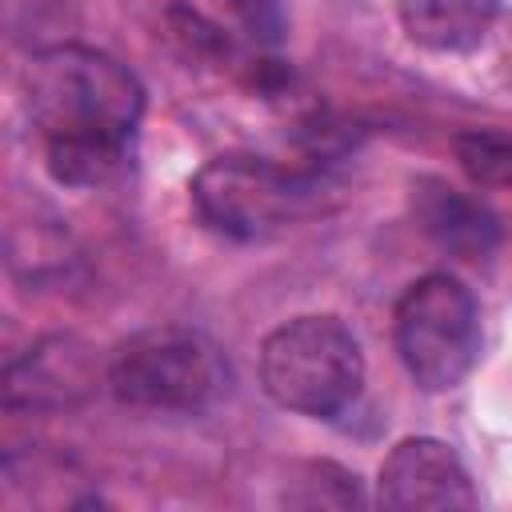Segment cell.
<instances>
[{
	"label": "cell",
	"mask_w": 512,
	"mask_h": 512,
	"mask_svg": "<svg viewBox=\"0 0 512 512\" xmlns=\"http://www.w3.org/2000/svg\"><path fill=\"white\" fill-rule=\"evenodd\" d=\"M500 0H396L400 28L428 52H472L484 44Z\"/></svg>",
	"instance_id": "obj_7"
},
{
	"label": "cell",
	"mask_w": 512,
	"mask_h": 512,
	"mask_svg": "<svg viewBox=\"0 0 512 512\" xmlns=\"http://www.w3.org/2000/svg\"><path fill=\"white\" fill-rule=\"evenodd\" d=\"M24 104L60 184L100 188L128 168L144 88L120 60L84 44L44 48L24 68Z\"/></svg>",
	"instance_id": "obj_1"
},
{
	"label": "cell",
	"mask_w": 512,
	"mask_h": 512,
	"mask_svg": "<svg viewBox=\"0 0 512 512\" xmlns=\"http://www.w3.org/2000/svg\"><path fill=\"white\" fill-rule=\"evenodd\" d=\"M476 488L464 460L432 436L400 440L376 476V504L392 512H448L476 508Z\"/></svg>",
	"instance_id": "obj_6"
},
{
	"label": "cell",
	"mask_w": 512,
	"mask_h": 512,
	"mask_svg": "<svg viewBox=\"0 0 512 512\" xmlns=\"http://www.w3.org/2000/svg\"><path fill=\"white\" fill-rule=\"evenodd\" d=\"M228 8L244 20V28L264 40V44H276L280 32H284V8L280 0H228Z\"/></svg>",
	"instance_id": "obj_9"
},
{
	"label": "cell",
	"mask_w": 512,
	"mask_h": 512,
	"mask_svg": "<svg viewBox=\"0 0 512 512\" xmlns=\"http://www.w3.org/2000/svg\"><path fill=\"white\" fill-rule=\"evenodd\" d=\"M316 184L264 156H212L192 180V204L224 236H268L312 208Z\"/></svg>",
	"instance_id": "obj_5"
},
{
	"label": "cell",
	"mask_w": 512,
	"mask_h": 512,
	"mask_svg": "<svg viewBox=\"0 0 512 512\" xmlns=\"http://www.w3.org/2000/svg\"><path fill=\"white\" fill-rule=\"evenodd\" d=\"M404 372L424 392H452L480 360V308L464 280L428 272L412 280L392 312Z\"/></svg>",
	"instance_id": "obj_4"
},
{
	"label": "cell",
	"mask_w": 512,
	"mask_h": 512,
	"mask_svg": "<svg viewBox=\"0 0 512 512\" xmlns=\"http://www.w3.org/2000/svg\"><path fill=\"white\" fill-rule=\"evenodd\" d=\"M260 384L272 404L332 420L364 388V352L340 316L308 312L272 328L260 344Z\"/></svg>",
	"instance_id": "obj_2"
},
{
	"label": "cell",
	"mask_w": 512,
	"mask_h": 512,
	"mask_svg": "<svg viewBox=\"0 0 512 512\" xmlns=\"http://www.w3.org/2000/svg\"><path fill=\"white\" fill-rule=\"evenodd\" d=\"M108 388L140 412H204L228 388V360L204 332L160 324L116 348Z\"/></svg>",
	"instance_id": "obj_3"
},
{
	"label": "cell",
	"mask_w": 512,
	"mask_h": 512,
	"mask_svg": "<svg viewBox=\"0 0 512 512\" xmlns=\"http://www.w3.org/2000/svg\"><path fill=\"white\" fill-rule=\"evenodd\" d=\"M424 228L452 252L460 256H480L496 240V220L468 196L452 188H436L424 200Z\"/></svg>",
	"instance_id": "obj_8"
}]
</instances>
